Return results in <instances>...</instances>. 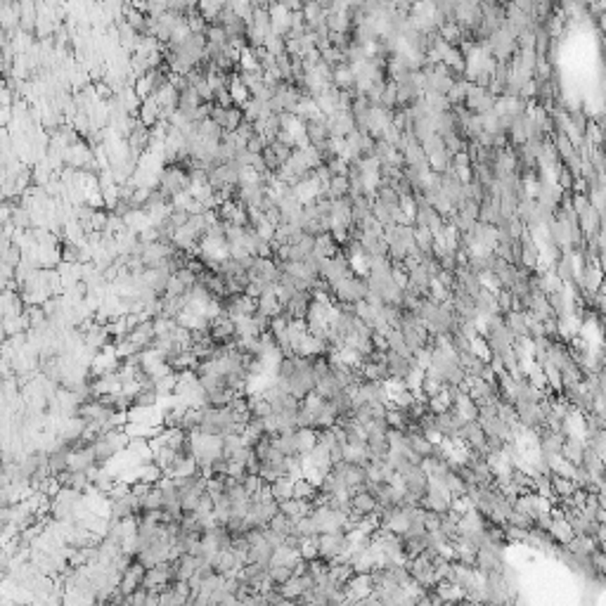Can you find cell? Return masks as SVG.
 <instances>
[{"label":"cell","mask_w":606,"mask_h":606,"mask_svg":"<svg viewBox=\"0 0 606 606\" xmlns=\"http://www.w3.org/2000/svg\"><path fill=\"white\" fill-rule=\"evenodd\" d=\"M582 453H585V441H582V438H575V436H566V438H564V446H562V457L564 460L578 466Z\"/></svg>","instance_id":"7c38bea8"},{"label":"cell","mask_w":606,"mask_h":606,"mask_svg":"<svg viewBox=\"0 0 606 606\" xmlns=\"http://www.w3.org/2000/svg\"><path fill=\"white\" fill-rule=\"evenodd\" d=\"M157 187L166 197H176L180 192H190V176L183 166L178 164H171V166H164L157 176Z\"/></svg>","instance_id":"7a4b0ae2"},{"label":"cell","mask_w":606,"mask_h":606,"mask_svg":"<svg viewBox=\"0 0 606 606\" xmlns=\"http://www.w3.org/2000/svg\"><path fill=\"white\" fill-rule=\"evenodd\" d=\"M164 507V493L159 486H152V490L140 500V512H159Z\"/></svg>","instance_id":"44dd1931"},{"label":"cell","mask_w":606,"mask_h":606,"mask_svg":"<svg viewBox=\"0 0 606 606\" xmlns=\"http://www.w3.org/2000/svg\"><path fill=\"white\" fill-rule=\"evenodd\" d=\"M296 441H298V453L301 455L310 453L315 446V431L313 429H296Z\"/></svg>","instance_id":"4316f807"},{"label":"cell","mask_w":606,"mask_h":606,"mask_svg":"<svg viewBox=\"0 0 606 606\" xmlns=\"http://www.w3.org/2000/svg\"><path fill=\"white\" fill-rule=\"evenodd\" d=\"M107 507H109L107 519H117V521L119 519H131V516L140 514V500H137L133 493L124 495V498H119V500L107 502Z\"/></svg>","instance_id":"8992f818"},{"label":"cell","mask_w":606,"mask_h":606,"mask_svg":"<svg viewBox=\"0 0 606 606\" xmlns=\"http://www.w3.org/2000/svg\"><path fill=\"white\" fill-rule=\"evenodd\" d=\"M142 580H145V566H140L137 562H133L131 569L119 578L117 587H119V592L124 594V597H131L133 592L142 587Z\"/></svg>","instance_id":"ba28073f"},{"label":"cell","mask_w":606,"mask_h":606,"mask_svg":"<svg viewBox=\"0 0 606 606\" xmlns=\"http://www.w3.org/2000/svg\"><path fill=\"white\" fill-rule=\"evenodd\" d=\"M277 507H280V512L285 516H289L292 521H296V519L301 516H310L313 514V502H305V500H296V498H289V500H282L277 502Z\"/></svg>","instance_id":"30bf717a"},{"label":"cell","mask_w":606,"mask_h":606,"mask_svg":"<svg viewBox=\"0 0 606 606\" xmlns=\"http://www.w3.org/2000/svg\"><path fill=\"white\" fill-rule=\"evenodd\" d=\"M294 575V566H268V580L273 585H282Z\"/></svg>","instance_id":"484cf974"},{"label":"cell","mask_w":606,"mask_h":606,"mask_svg":"<svg viewBox=\"0 0 606 606\" xmlns=\"http://www.w3.org/2000/svg\"><path fill=\"white\" fill-rule=\"evenodd\" d=\"M495 301H498V310H500L502 315L510 313V310H514V308H516V301H514V296H512V292H510V289H500V292H495Z\"/></svg>","instance_id":"f1b7e54d"},{"label":"cell","mask_w":606,"mask_h":606,"mask_svg":"<svg viewBox=\"0 0 606 606\" xmlns=\"http://www.w3.org/2000/svg\"><path fill=\"white\" fill-rule=\"evenodd\" d=\"M268 147V142L263 140V135H251L249 140H246V152L249 154H263V149Z\"/></svg>","instance_id":"d6a6232c"},{"label":"cell","mask_w":606,"mask_h":606,"mask_svg":"<svg viewBox=\"0 0 606 606\" xmlns=\"http://www.w3.org/2000/svg\"><path fill=\"white\" fill-rule=\"evenodd\" d=\"M149 490H152V486H149V483H142V481H133V483H131V493L135 495L137 500L145 498Z\"/></svg>","instance_id":"e575fe53"},{"label":"cell","mask_w":606,"mask_h":606,"mask_svg":"<svg viewBox=\"0 0 606 606\" xmlns=\"http://www.w3.org/2000/svg\"><path fill=\"white\" fill-rule=\"evenodd\" d=\"M550 535L554 540H557V545H566V542L573 538V533H571L569 523L564 521V519H552L550 523Z\"/></svg>","instance_id":"603a6c76"},{"label":"cell","mask_w":606,"mask_h":606,"mask_svg":"<svg viewBox=\"0 0 606 606\" xmlns=\"http://www.w3.org/2000/svg\"><path fill=\"white\" fill-rule=\"evenodd\" d=\"M344 462L362 466L367 462V443L365 446H344Z\"/></svg>","instance_id":"cb8c5ba5"},{"label":"cell","mask_w":606,"mask_h":606,"mask_svg":"<svg viewBox=\"0 0 606 606\" xmlns=\"http://www.w3.org/2000/svg\"><path fill=\"white\" fill-rule=\"evenodd\" d=\"M564 547H566V552L575 554V557H590L599 545L594 542V538H590V535H573Z\"/></svg>","instance_id":"5bb4252c"},{"label":"cell","mask_w":606,"mask_h":606,"mask_svg":"<svg viewBox=\"0 0 606 606\" xmlns=\"http://www.w3.org/2000/svg\"><path fill=\"white\" fill-rule=\"evenodd\" d=\"M147 597H149V592L145 590V587H140V590H135L128 597V606H145L147 604Z\"/></svg>","instance_id":"836d02e7"},{"label":"cell","mask_w":606,"mask_h":606,"mask_svg":"<svg viewBox=\"0 0 606 606\" xmlns=\"http://www.w3.org/2000/svg\"><path fill=\"white\" fill-rule=\"evenodd\" d=\"M303 159H305V166H308L310 171L317 169V166H322V157H320V152H317L315 147H305L303 149Z\"/></svg>","instance_id":"1f68e13d"},{"label":"cell","mask_w":606,"mask_h":606,"mask_svg":"<svg viewBox=\"0 0 606 606\" xmlns=\"http://www.w3.org/2000/svg\"><path fill=\"white\" fill-rule=\"evenodd\" d=\"M275 606H298L296 602H292V599H282L280 604H275Z\"/></svg>","instance_id":"d590c367"},{"label":"cell","mask_w":606,"mask_h":606,"mask_svg":"<svg viewBox=\"0 0 606 606\" xmlns=\"http://www.w3.org/2000/svg\"><path fill=\"white\" fill-rule=\"evenodd\" d=\"M431 592H434L443 604H448V602L455 604V602H462V599H464V592H462L460 587L455 585V582H450V580H438Z\"/></svg>","instance_id":"4fadbf2b"},{"label":"cell","mask_w":606,"mask_h":606,"mask_svg":"<svg viewBox=\"0 0 606 606\" xmlns=\"http://www.w3.org/2000/svg\"><path fill=\"white\" fill-rule=\"evenodd\" d=\"M512 510L535 521V516H538V512H540V498L535 493H521V495H516L514 502H512Z\"/></svg>","instance_id":"8fae6325"},{"label":"cell","mask_w":606,"mask_h":606,"mask_svg":"<svg viewBox=\"0 0 606 606\" xmlns=\"http://www.w3.org/2000/svg\"><path fill=\"white\" fill-rule=\"evenodd\" d=\"M550 483H552V493L557 500H569L575 490V483L571 481V478H564V476H557V474L550 476Z\"/></svg>","instance_id":"e0dca14e"},{"label":"cell","mask_w":606,"mask_h":606,"mask_svg":"<svg viewBox=\"0 0 606 606\" xmlns=\"http://www.w3.org/2000/svg\"><path fill=\"white\" fill-rule=\"evenodd\" d=\"M265 528H270L273 533L280 535V538H287V535H292V530H294V521L289 516L282 514V512H277V514L270 519V523Z\"/></svg>","instance_id":"ffe728a7"},{"label":"cell","mask_w":606,"mask_h":606,"mask_svg":"<svg viewBox=\"0 0 606 606\" xmlns=\"http://www.w3.org/2000/svg\"><path fill=\"white\" fill-rule=\"evenodd\" d=\"M325 166H327V171H330V176H332V178H337V176L346 178V176H348V164H346V161H344L342 157L330 159Z\"/></svg>","instance_id":"4dcf8cb0"},{"label":"cell","mask_w":606,"mask_h":606,"mask_svg":"<svg viewBox=\"0 0 606 606\" xmlns=\"http://www.w3.org/2000/svg\"><path fill=\"white\" fill-rule=\"evenodd\" d=\"M292 488H294V481L287 476L277 478V481L268 483V490H270V498L275 502H282V500H289L292 498Z\"/></svg>","instance_id":"2e32d148"},{"label":"cell","mask_w":606,"mask_h":606,"mask_svg":"<svg viewBox=\"0 0 606 606\" xmlns=\"http://www.w3.org/2000/svg\"><path fill=\"white\" fill-rule=\"evenodd\" d=\"M315 495H317V488H315L310 481H305L303 476L294 481L292 498H296V500H305V502H313V500H315Z\"/></svg>","instance_id":"d6986e66"},{"label":"cell","mask_w":606,"mask_h":606,"mask_svg":"<svg viewBox=\"0 0 606 606\" xmlns=\"http://www.w3.org/2000/svg\"><path fill=\"white\" fill-rule=\"evenodd\" d=\"M325 128L330 133V137H346L348 133L355 131L353 117H351V114H332V117H325Z\"/></svg>","instance_id":"9c48e42d"},{"label":"cell","mask_w":606,"mask_h":606,"mask_svg":"<svg viewBox=\"0 0 606 606\" xmlns=\"http://www.w3.org/2000/svg\"><path fill=\"white\" fill-rule=\"evenodd\" d=\"M204 38H206V43L218 45V48H225V43H228V36H225V28H223L221 24H206Z\"/></svg>","instance_id":"d4e9b609"},{"label":"cell","mask_w":606,"mask_h":606,"mask_svg":"<svg viewBox=\"0 0 606 606\" xmlns=\"http://www.w3.org/2000/svg\"><path fill=\"white\" fill-rule=\"evenodd\" d=\"M424 105L429 107L431 117H436V114H446L453 109L446 95H434V92H424Z\"/></svg>","instance_id":"7402d4cb"},{"label":"cell","mask_w":606,"mask_h":606,"mask_svg":"<svg viewBox=\"0 0 606 606\" xmlns=\"http://www.w3.org/2000/svg\"><path fill=\"white\" fill-rule=\"evenodd\" d=\"M351 514L357 516V519H367V516H374L377 514V498L367 490H355L351 495Z\"/></svg>","instance_id":"52a82bcc"},{"label":"cell","mask_w":606,"mask_h":606,"mask_svg":"<svg viewBox=\"0 0 606 606\" xmlns=\"http://www.w3.org/2000/svg\"><path fill=\"white\" fill-rule=\"evenodd\" d=\"M505 523H507V526H514V528H523V530H530V528L535 526L533 519H528V516L519 514V512H514V510H512L510 514H507Z\"/></svg>","instance_id":"f546056e"},{"label":"cell","mask_w":606,"mask_h":606,"mask_svg":"<svg viewBox=\"0 0 606 606\" xmlns=\"http://www.w3.org/2000/svg\"><path fill=\"white\" fill-rule=\"evenodd\" d=\"M135 119L140 121V124L145 126V128H152V126L159 121V105H157V100H154V97H147V100H142L140 102V109H137V114H135Z\"/></svg>","instance_id":"9a60e30c"},{"label":"cell","mask_w":606,"mask_h":606,"mask_svg":"<svg viewBox=\"0 0 606 606\" xmlns=\"http://www.w3.org/2000/svg\"><path fill=\"white\" fill-rule=\"evenodd\" d=\"M332 298H334V303H346V305L365 301L367 298L365 277H355V275L346 277L344 282H339L337 287H332Z\"/></svg>","instance_id":"3957f363"},{"label":"cell","mask_w":606,"mask_h":606,"mask_svg":"<svg viewBox=\"0 0 606 606\" xmlns=\"http://www.w3.org/2000/svg\"><path fill=\"white\" fill-rule=\"evenodd\" d=\"M315 523L317 535L322 533H344V523L348 514H342V512H334L330 507H315L313 514H310Z\"/></svg>","instance_id":"277c9868"},{"label":"cell","mask_w":606,"mask_h":606,"mask_svg":"<svg viewBox=\"0 0 606 606\" xmlns=\"http://www.w3.org/2000/svg\"><path fill=\"white\" fill-rule=\"evenodd\" d=\"M351 547V538L346 533H322L315 538V550H317V559L332 564L344 559V554L348 552Z\"/></svg>","instance_id":"6da1fadb"},{"label":"cell","mask_w":606,"mask_h":606,"mask_svg":"<svg viewBox=\"0 0 606 606\" xmlns=\"http://www.w3.org/2000/svg\"><path fill=\"white\" fill-rule=\"evenodd\" d=\"M228 92H230V97H233V105H235V107H239V109L244 107L246 102H249V97H251V95H249V90H246L244 85H242V81H239L237 76H235V74H233V76H230Z\"/></svg>","instance_id":"ac0fdd59"},{"label":"cell","mask_w":606,"mask_h":606,"mask_svg":"<svg viewBox=\"0 0 606 606\" xmlns=\"http://www.w3.org/2000/svg\"><path fill=\"white\" fill-rule=\"evenodd\" d=\"M464 424L462 422V417L457 412H455L453 407L448 410V412H441L436 414V431L438 436H441V441H457V434H460V426Z\"/></svg>","instance_id":"5b68a950"},{"label":"cell","mask_w":606,"mask_h":606,"mask_svg":"<svg viewBox=\"0 0 606 606\" xmlns=\"http://www.w3.org/2000/svg\"><path fill=\"white\" fill-rule=\"evenodd\" d=\"M263 48L268 50V53L273 55V57H280V55H285V53H287V48H285V38H282V36H275V33H270V36H265Z\"/></svg>","instance_id":"83f0119b"}]
</instances>
